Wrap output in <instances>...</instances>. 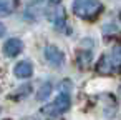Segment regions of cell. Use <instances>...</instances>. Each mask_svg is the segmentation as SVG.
<instances>
[{"label": "cell", "instance_id": "7c38bea8", "mask_svg": "<svg viewBox=\"0 0 121 120\" xmlns=\"http://www.w3.org/2000/svg\"><path fill=\"white\" fill-rule=\"evenodd\" d=\"M47 2H48V4H60L61 0H47Z\"/></svg>", "mask_w": 121, "mask_h": 120}, {"label": "cell", "instance_id": "30bf717a", "mask_svg": "<svg viewBox=\"0 0 121 120\" xmlns=\"http://www.w3.org/2000/svg\"><path fill=\"white\" fill-rule=\"evenodd\" d=\"M111 55H113V57L121 63V45H119V47H116V48L113 50V53H111Z\"/></svg>", "mask_w": 121, "mask_h": 120}, {"label": "cell", "instance_id": "52a82bcc", "mask_svg": "<svg viewBox=\"0 0 121 120\" xmlns=\"http://www.w3.org/2000/svg\"><path fill=\"white\" fill-rule=\"evenodd\" d=\"M17 0H0V17H7L17 9Z\"/></svg>", "mask_w": 121, "mask_h": 120}, {"label": "cell", "instance_id": "5b68a950", "mask_svg": "<svg viewBox=\"0 0 121 120\" xmlns=\"http://www.w3.org/2000/svg\"><path fill=\"white\" fill-rule=\"evenodd\" d=\"M22 50H23V42H22L20 38H10V40H7L5 45H4V53H5L7 57H15V55H18Z\"/></svg>", "mask_w": 121, "mask_h": 120}, {"label": "cell", "instance_id": "277c9868", "mask_svg": "<svg viewBox=\"0 0 121 120\" xmlns=\"http://www.w3.org/2000/svg\"><path fill=\"white\" fill-rule=\"evenodd\" d=\"M45 58L48 60L50 65L60 67V65L65 62V53H63L60 48H56L55 45H48V47L45 48Z\"/></svg>", "mask_w": 121, "mask_h": 120}, {"label": "cell", "instance_id": "7a4b0ae2", "mask_svg": "<svg viewBox=\"0 0 121 120\" xmlns=\"http://www.w3.org/2000/svg\"><path fill=\"white\" fill-rule=\"evenodd\" d=\"M70 105H71V100H70L68 92H61V93L55 98V102H53L52 105H47V107L43 108V113H45L48 118H58L61 113H65V112L70 108Z\"/></svg>", "mask_w": 121, "mask_h": 120}, {"label": "cell", "instance_id": "6da1fadb", "mask_svg": "<svg viewBox=\"0 0 121 120\" xmlns=\"http://www.w3.org/2000/svg\"><path fill=\"white\" fill-rule=\"evenodd\" d=\"M103 10L99 0H73V12L85 20H95Z\"/></svg>", "mask_w": 121, "mask_h": 120}, {"label": "cell", "instance_id": "8fae6325", "mask_svg": "<svg viewBox=\"0 0 121 120\" xmlns=\"http://www.w3.org/2000/svg\"><path fill=\"white\" fill-rule=\"evenodd\" d=\"M4 35H5V25L0 24V37H4Z\"/></svg>", "mask_w": 121, "mask_h": 120}, {"label": "cell", "instance_id": "ba28073f", "mask_svg": "<svg viewBox=\"0 0 121 120\" xmlns=\"http://www.w3.org/2000/svg\"><path fill=\"white\" fill-rule=\"evenodd\" d=\"M91 58H93V53H91L90 50H83V52L78 53V63H80L83 68L88 67V63L91 62Z\"/></svg>", "mask_w": 121, "mask_h": 120}, {"label": "cell", "instance_id": "3957f363", "mask_svg": "<svg viewBox=\"0 0 121 120\" xmlns=\"http://www.w3.org/2000/svg\"><path fill=\"white\" fill-rule=\"evenodd\" d=\"M121 68V63L113 57V55H103L96 65V70L103 75H109V73H114Z\"/></svg>", "mask_w": 121, "mask_h": 120}, {"label": "cell", "instance_id": "9c48e42d", "mask_svg": "<svg viewBox=\"0 0 121 120\" xmlns=\"http://www.w3.org/2000/svg\"><path fill=\"white\" fill-rule=\"evenodd\" d=\"M50 93H52V83H50V82H45V83L38 88V95H37V98L43 102V100H47V98H48V95H50Z\"/></svg>", "mask_w": 121, "mask_h": 120}, {"label": "cell", "instance_id": "8992f818", "mask_svg": "<svg viewBox=\"0 0 121 120\" xmlns=\"http://www.w3.org/2000/svg\"><path fill=\"white\" fill-rule=\"evenodd\" d=\"M13 72H15V75L18 78H28L33 73V67H32V63L28 60H23V62H18L15 65V70Z\"/></svg>", "mask_w": 121, "mask_h": 120}]
</instances>
